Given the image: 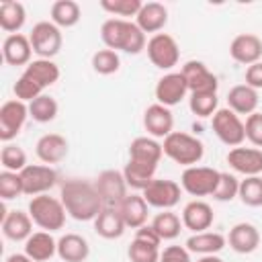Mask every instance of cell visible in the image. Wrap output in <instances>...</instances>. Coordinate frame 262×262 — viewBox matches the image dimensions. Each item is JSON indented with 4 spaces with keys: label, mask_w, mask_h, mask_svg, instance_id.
Instances as JSON below:
<instances>
[{
    "label": "cell",
    "mask_w": 262,
    "mask_h": 262,
    "mask_svg": "<svg viewBox=\"0 0 262 262\" xmlns=\"http://www.w3.org/2000/svg\"><path fill=\"white\" fill-rule=\"evenodd\" d=\"M59 199L68 215L76 221H94L102 211V199L96 190V184L82 178H70L61 184Z\"/></svg>",
    "instance_id": "obj_1"
},
{
    "label": "cell",
    "mask_w": 262,
    "mask_h": 262,
    "mask_svg": "<svg viewBox=\"0 0 262 262\" xmlns=\"http://www.w3.org/2000/svg\"><path fill=\"white\" fill-rule=\"evenodd\" d=\"M100 39L106 49L125 51L129 55H137L147 47L145 33L127 18H106L100 27Z\"/></svg>",
    "instance_id": "obj_2"
},
{
    "label": "cell",
    "mask_w": 262,
    "mask_h": 262,
    "mask_svg": "<svg viewBox=\"0 0 262 262\" xmlns=\"http://www.w3.org/2000/svg\"><path fill=\"white\" fill-rule=\"evenodd\" d=\"M164 156H168L174 164H180L184 168L196 166L205 156V143L184 131H172L164 143H162Z\"/></svg>",
    "instance_id": "obj_3"
},
{
    "label": "cell",
    "mask_w": 262,
    "mask_h": 262,
    "mask_svg": "<svg viewBox=\"0 0 262 262\" xmlns=\"http://www.w3.org/2000/svg\"><path fill=\"white\" fill-rule=\"evenodd\" d=\"M27 213L31 215V219L37 227H41L43 231H49V233L61 229L66 225V215H68L61 199H55L49 194L33 196Z\"/></svg>",
    "instance_id": "obj_4"
},
{
    "label": "cell",
    "mask_w": 262,
    "mask_h": 262,
    "mask_svg": "<svg viewBox=\"0 0 262 262\" xmlns=\"http://www.w3.org/2000/svg\"><path fill=\"white\" fill-rule=\"evenodd\" d=\"M29 41H31L33 53L41 59H53L63 45L61 29L57 25H53L51 20H41V23L33 25V29L29 33Z\"/></svg>",
    "instance_id": "obj_5"
},
{
    "label": "cell",
    "mask_w": 262,
    "mask_h": 262,
    "mask_svg": "<svg viewBox=\"0 0 262 262\" xmlns=\"http://www.w3.org/2000/svg\"><path fill=\"white\" fill-rule=\"evenodd\" d=\"M221 172L209 166H190L184 168L180 176V186L190 196H213L217 184H219Z\"/></svg>",
    "instance_id": "obj_6"
},
{
    "label": "cell",
    "mask_w": 262,
    "mask_h": 262,
    "mask_svg": "<svg viewBox=\"0 0 262 262\" xmlns=\"http://www.w3.org/2000/svg\"><path fill=\"white\" fill-rule=\"evenodd\" d=\"M213 131L217 139L229 147H237L246 141V127L239 115H235L231 108H217V113L211 117Z\"/></svg>",
    "instance_id": "obj_7"
},
{
    "label": "cell",
    "mask_w": 262,
    "mask_h": 262,
    "mask_svg": "<svg viewBox=\"0 0 262 262\" xmlns=\"http://www.w3.org/2000/svg\"><path fill=\"white\" fill-rule=\"evenodd\" d=\"M141 194L149 207L160 209V211H172V207L180 203L182 186L170 178H154Z\"/></svg>",
    "instance_id": "obj_8"
},
{
    "label": "cell",
    "mask_w": 262,
    "mask_h": 262,
    "mask_svg": "<svg viewBox=\"0 0 262 262\" xmlns=\"http://www.w3.org/2000/svg\"><path fill=\"white\" fill-rule=\"evenodd\" d=\"M147 57L160 70H172L180 59V47L176 39L168 33H158L147 39Z\"/></svg>",
    "instance_id": "obj_9"
},
{
    "label": "cell",
    "mask_w": 262,
    "mask_h": 262,
    "mask_svg": "<svg viewBox=\"0 0 262 262\" xmlns=\"http://www.w3.org/2000/svg\"><path fill=\"white\" fill-rule=\"evenodd\" d=\"M57 172L53 166L47 164H29L23 172H20V180H23V192L29 196H39V194H47L55 184H57Z\"/></svg>",
    "instance_id": "obj_10"
},
{
    "label": "cell",
    "mask_w": 262,
    "mask_h": 262,
    "mask_svg": "<svg viewBox=\"0 0 262 262\" xmlns=\"http://www.w3.org/2000/svg\"><path fill=\"white\" fill-rule=\"evenodd\" d=\"M29 119V104L20 102L16 98L6 100L0 106V141L12 143V139L20 133Z\"/></svg>",
    "instance_id": "obj_11"
},
{
    "label": "cell",
    "mask_w": 262,
    "mask_h": 262,
    "mask_svg": "<svg viewBox=\"0 0 262 262\" xmlns=\"http://www.w3.org/2000/svg\"><path fill=\"white\" fill-rule=\"evenodd\" d=\"M94 184L104 207H117L129 194V186L125 182L123 170H102L94 180Z\"/></svg>",
    "instance_id": "obj_12"
},
{
    "label": "cell",
    "mask_w": 262,
    "mask_h": 262,
    "mask_svg": "<svg viewBox=\"0 0 262 262\" xmlns=\"http://www.w3.org/2000/svg\"><path fill=\"white\" fill-rule=\"evenodd\" d=\"M156 100L168 108H172L174 104H180L184 100V96L188 94V86H186V80L180 72H168L164 74L158 84H156Z\"/></svg>",
    "instance_id": "obj_13"
},
{
    "label": "cell",
    "mask_w": 262,
    "mask_h": 262,
    "mask_svg": "<svg viewBox=\"0 0 262 262\" xmlns=\"http://www.w3.org/2000/svg\"><path fill=\"white\" fill-rule=\"evenodd\" d=\"M180 74L184 76L186 80V86H188V92H217V76L199 59H190L182 66Z\"/></svg>",
    "instance_id": "obj_14"
},
{
    "label": "cell",
    "mask_w": 262,
    "mask_h": 262,
    "mask_svg": "<svg viewBox=\"0 0 262 262\" xmlns=\"http://www.w3.org/2000/svg\"><path fill=\"white\" fill-rule=\"evenodd\" d=\"M143 127L149 137L154 139H166L174 131V115L168 106L154 102L143 113Z\"/></svg>",
    "instance_id": "obj_15"
},
{
    "label": "cell",
    "mask_w": 262,
    "mask_h": 262,
    "mask_svg": "<svg viewBox=\"0 0 262 262\" xmlns=\"http://www.w3.org/2000/svg\"><path fill=\"white\" fill-rule=\"evenodd\" d=\"M227 164L237 172L246 176H260L262 174V149L260 147H231L227 154Z\"/></svg>",
    "instance_id": "obj_16"
},
{
    "label": "cell",
    "mask_w": 262,
    "mask_h": 262,
    "mask_svg": "<svg viewBox=\"0 0 262 262\" xmlns=\"http://www.w3.org/2000/svg\"><path fill=\"white\" fill-rule=\"evenodd\" d=\"M229 55L233 61L242 66H252L256 61H262V39L254 33H242L233 37L229 43Z\"/></svg>",
    "instance_id": "obj_17"
},
{
    "label": "cell",
    "mask_w": 262,
    "mask_h": 262,
    "mask_svg": "<svg viewBox=\"0 0 262 262\" xmlns=\"http://www.w3.org/2000/svg\"><path fill=\"white\" fill-rule=\"evenodd\" d=\"M182 225L186 229H190L192 233H201V231H209L213 221H215V213L213 207L201 199H194L190 203L184 205L182 209Z\"/></svg>",
    "instance_id": "obj_18"
},
{
    "label": "cell",
    "mask_w": 262,
    "mask_h": 262,
    "mask_svg": "<svg viewBox=\"0 0 262 262\" xmlns=\"http://www.w3.org/2000/svg\"><path fill=\"white\" fill-rule=\"evenodd\" d=\"M68 139L59 133H45L37 139L35 143V154L37 158L47 164V166H53V164H59L66 156H68Z\"/></svg>",
    "instance_id": "obj_19"
},
{
    "label": "cell",
    "mask_w": 262,
    "mask_h": 262,
    "mask_svg": "<svg viewBox=\"0 0 262 262\" xmlns=\"http://www.w3.org/2000/svg\"><path fill=\"white\" fill-rule=\"evenodd\" d=\"M2 57L8 66H29L33 59V47L29 41V35L16 33V35H6L2 41Z\"/></svg>",
    "instance_id": "obj_20"
},
{
    "label": "cell",
    "mask_w": 262,
    "mask_h": 262,
    "mask_svg": "<svg viewBox=\"0 0 262 262\" xmlns=\"http://www.w3.org/2000/svg\"><path fill=\"white\" fill-rule=\"evenodd\" d=\"M127 229H139L147 223V209L149 205L145 203L143 194H137V192H129L119 205H117Z\"/></svg>",
    "instance_id": "obj_21"
},
{
    "label": "cell",
    "mask_w": 262,
    "mask_h": 262,
    "mask_svg": "<svg viewBox=\"0 0 262 262\" xmlns=\"http://www.w3.org/2000/svg\"><path fill=\"white\" fill-rule=\"evenodd\" d=\"M2 233L10 242H27L33 233V219L25 211H4L2 213Z\"/></svg>",
    "instance_id": "obj_22"
},
{
    "label": "cell",
    "mask_w": 262,
    "mask_h": 262,
    "mask_svg": "<svg viewBox=\"0 0 262 262\" xmlns=\"http://www.w3.org/2000/svg\"><path fill=\"white\" fill-rule=\"evenodd\" d=\"M227 244L233 252L237 254H252L258 250L260 246V231L256 225L252 223H235L231 229H229V235H227Z\"/></svg>",
    "instance_id": "obj_23"
},
{
    "label": "cell",
    "mask_w": 262,
    "mask_h": 262,
    "mask_svg": "<svg viewBox=\"0 0 262 262\" xmlns=\"http://www.w3.org/2000/svg\"><path fill=\"white\" fill-rule=\"evenodd\" d=\"M168 23V8L162 2H143L139 14L135 16V25L147 35H158Z\"/></svg>",
    "instance_id": "obj_24"
},
{
    "label": "cell",
    "mask_w": 262,
    "mask_h": 262,
    "mask_svg": "<svg viewBox=\"0 0 262 262\" xmlns=\"http://www.w3.org/2000/svg\"><path fill=\"white\" fill-rule=\"evenodd\" d=\"M164 156L162 143L149 135H141L135 137L129 143V160L133 162H141V164H149V166H158L160 160Z\"/></svg>",
    "instance_id": "obj_25"
},
{
    "label": "cell",
    "mask_w": 262,
    "mask_h": 262,
    "mask_svg": "<svg viewBox=\"0 0 262 262\" xmlns=\"http://www.w3.org/2000/svg\"><path fill=\"white\" fill-rule=\"evenodd\" d=\"M25 254L35 262H47L57 256V239H53L49 231H33L25 242Z\"/></svg>",
    "instance_id": "obj_26"
},
{
    "label": "cell",
    "mask_w": 262,
    "mask_h": 262,
    "mask_svg": "<svg viewBox=\"0 0 262 262\" xmlns=\"http://www.w3.org/2000/svg\"><path fill=\"white\" fill-rule=\"evenodd\" d=\"M227 246V237L219 231H201V233H192L184 248L190 254H199V256H211V254H219L223 248Z\"/></svg>",
    "instance_id": "obj_27"
},
{
    "label": "cell",
    "mask_w": 262,
    "mask_h": 262,
    "mask_svg": "<svg viewBox=\"0 0 262 262\" xmlns=\"http://www.w3.org/2000/svg\"><path fill=\"white\" fill-rule=\"evenodd\" d=\"M127 225L117 207H102L94 219V231L104 239H119L125 233Z\"/></svg>",
    "instance_id": "obj_28"
},
{
    "label": "cell",
    "mask_w": 262,
    "mask_h": 262,
    "mask_svg": "<svg viewBox=\"0 0 262 262\" xmlns=\"http://www.w3.org/2000/svg\"><path fill=\"white\" fill-rule=\"evenodd\" d=\"M258 90L250 88L248 84H237L227 92V108L235 115H252L258 108Z\"/></svg>",
    "instance_id": "obj_29"
},
{
    "label": "cell",
    "mask_w": 262,
    "mask_h": 262,
    "mask_svg": "<svg viewBox=\"0 0 262 262\" xmlns=\"http://www.w3.org/2000/svg\"><path fill=\"white\" fill-rule=\"evenodd\" d=\"M57 256L63 262H84L90 256V246L80 233H66L57 239Z\"/></svg>",
    "instance_id": "obj_30"
},
{
    "label": "cell",
    "mask_w": 262,
    "mask_h": 262,
    "mask_svg": "<svg viewBox=\"0 0 262 262\" xmlns=\"http://www.w3.org/2000/svg\"><path fill=\"white\" fill-rule=\"evenodd\" d=\"M27 20V10L16 0H4L0 4V29L8 35H16Z\"/></svg>",
    "instance_id": "obj_31"
},
{
    "label": "cell",
    "mask_w": 262,
    "mask_h": 262,
    "mask_svg": "<svg viewBox=\"0 0 262 262\" xmlns=\"http://www.w3.org/2000/svg\"><path fill=\"white\" fill-rule=\"evenodd\" d=\"M156 170H158V166H149V164L129 160L123 168V176H125V182H127L129 188L143 192L147 188V184L156 178Z\"/></svg>",
    "instance_id": "obj_32"
},
{
    "label": "cell",
    "mask_w": 262,
    "mask_h": 262,
    "mask_svg": "<svg viewBox=\"0 0 262 262\" xmlns=\"http://www.w3.org/2000/svg\"><path fill=\"white\" fill-rule=\"evenodd\" d=\"M23 74H27L29 78H33L39 86L49 88V86H53L59 80V66L53 59H41V57H37V59H33L25 68Z\"/></svg>",
    "instance_id": "obj_33"
},
{
    "label": "cell",
    "mask_w": 262,
    "mask_h": 262,
    "mask_svg": "<svg viewBox=\"0 0 262 262\" xmlns=\"http://www.w3.org/2000/svg\"><path fill=\"white\" fill-rule=\"evenodd\" d=\"M82 18V8L76 0H57L51 4V23L59 29L76 27Z\"/></svg>",
    "instance_id": "obj_34"
},
{
    "label": "cell",
    "mask_w": 262,
    "mask_h": 262,
    "mask_svg": "<svg viewBox=\"0 0 262 262\" xmlns=\"http://www.w3.org/2000/svg\"><path fill=\"white\" fill-rule=\"evenodd\" d=\"M154 231L162 237V242H170V239H176L180 235V229L184 227L182 225V219L174 213V211H160L154 215L151 223Z\"/></svg>",
    "instance_id": "obj_35"
},
{
    "label": "cell",
    "mask_w": 262,
    "mask_h": 262,
    "mask_svg": "<svg viewBox=\"0 0 262 262\" xmlns=\"http://www.w3.org/2000/svg\"><path fill=\"white\" fill-rule=\"evenodd\" d=\"M57 100L49 94H41L33 102H29V117L37 123H51L57 117Z\"/></svg>",
    "instance_id": "obj_36"
},
{
    "label": "cell",
    "mask_w": 262,
    "mask_h": 262,
    "mask_svg": "<svg viewBox=\"0 0 262 262\" xmlns=\"http://www.w3.org/2000/svg\"><path fill=\"white\" fill-rule=\"evenodd\" d=\"M188 108L196 117H213L219 108L217 92H192L188 98Z\"/></svg>",
    "instance_id": "obj_37"
},
{
    "label": "cell",
    "mask_w": 262,
    "mask_h": 262,
    "mask_svg": "<svg viewBox=\"0 0 262 262\" xmlns=\"http://www.w3.org/2000/svg\"><path fill=\"white\" fill-rule=\"evenodd\" d=\"M0 164L4 170L8 172H23L29 164H27V154L20 145L16 143H4L0 149Z\"/></svg>",
    "instance_id": "obj_38"
},
{
    "label": "cell",
    "mask_w": 262,
    "mask_h": 262,
    "mask_svg": "<svg viewBox=\"0 0 262 262\" xmlns=\"http://www.w3.org/2000/svg\"><path fill=\"white\" fill-rule=\"evenodd\" d=\"M92 70L96 72V74H100V76H111V74H115V72H119V68H121V57H119V53L117 51H113V49H98V51H94L92 53Z\"/></svg>",
    "instance_id": "obj_39"
},
{
    "label": "cell",
    "mask_w": 262,
    "mask_h": 262,
    "mask_svg": "<svg viewBox=\"0 0 262 262\" xmlns=\"http://www.w3.org/2000/svg\"><path fill=\"white\" fill-rule=\"evenodd\" d=\"M237 196L248 207H262V176H246L239 180Z\"/></svg>",
    "instance_id": "obj_40"
},
{
    "label": "cell",
    "mask_w": 262,
    "mask_h": 262,
    "mask_svg": "<svg viewBox=\"0 0 262 262\" xmlns=\"http://www.w3.org/2000/svg\"><path fill=\"white\" fill-rule=\"evenodd\" d=\"M160 246H154L149 242L133 237V242L127 248V256L131 262H160Z\"/></svg>",
    "instance_id": "obj_41"
},
{
    "label": "cell",
    "mask_w": 262,
    "mask_h": 262,
    "mask_svg": "<svg viewBox=\"0 0 262 262\" xmlns=\"http://www.w3.org/2000/svg\"><path fill=\"white\" fill-rule=\"evenodd\" d=\"M143 2L141 0H100V8L113 18H127V16H137L141 10Z\"/></svg>",
    "instance_id": "obj_42"
},
{
    "label": "cell",
    "mask_w": 262,
    "mask_h": 262,
    "mask_svg": "<svg viewBox=\"0 0 262 262\" xmlns=\"http://www.w3.org/2000/svg\"><path fill=\"white\" fill-rule=\"evenodd\" d=\"M45 88L43 86H39L33 78H29L27 74H20L18 78H16V82H14V86H12V92H14V98L16 100H20V102H33L35 98H39L41 94H45L43 92Z\"/></svg>",
    "instance_id": "obj_43"
},
{
    "label": "cell",
    "mask_w": 262,
    "mask_h": 262,
    "mask_svg": "<svg viewBox=\"0 0 262 262\" xmlns=\"http://www.w3.org/2000/svg\"><path fill=\"white\" fill-rule=\"evenodd\" d=\"M25 194L23 192V180L18 172H8L2 170L0 172V199L2 201H12L16 196Z\"/></svg>",
    "instance_id": "obj_44"
},
{
    "label": "cell",
    "mask_w": 262,
    "mask_h": 262,
    "mask_svg": "<svg viewBox=\"0 0 262 262\" xmlns=\"http://www.w3.org/2000/svg\"><path fill=\"white\" fill-rule=\"evenodd\" d=\"M237 192H239V180L229 172H221L219 184L213 192V199L219 203H227V201H233L237 196Z\"/></svg>",
    "instance_id": "obj_45"
},
{
    "label": "cell",
    "mask_w": 262,
    "mask_h": 262,
    "mask_svg": "<svg viewBox=\"0 0 262 262\" xmlns=\"http://www.w3.org/2000/svg\"><path fill=\"white\" fill-rule=\"evenodd\" d=\"M246 139L254 145V147H260L262 149V113H252L246 117Z\"/></svg>",
    "instance_id": "obj_46"
},
{
    "label": "cell",
    "mask_w": 262,
    "mask_h": 262,
    "mask_svg": "<svg viewBox=\"0 0 262 262\" xmlns=\"http://www.w3.org/2000/svg\"><path fill=\"white\" fill-rule=\"evenodd\" d=\"M160 262H192L190 252L184 246H168L160 254Z\"/></svg>",
    "instance_id": "obj_47"
},
{
    "label": "cell",
    "mask_w": 262,
    "mask_h": 262,
    "mask_svg": "<svg viewBox=\"0 0 262 262\" xmlns=\"http://www.w3.org/2000/svg\"><path fill=\"white\" fill-rule=\"evenodd\" d=\"M246 84L254 90L262 88V61H256L246 68Z\"/></svg>",
    "instance_id": "obj_48"
},
{
    "label": "cell",
    "mask_w": 262,
    "mask_h": 262,
    "mask_svg": "<svg viewBox=\"0 0 262 262\" xmlns=\"http://www.w3.org/2000/svg\"><path fill=\"white\" fill-rule=\"evenodd\" d=\"M135 237L137 239H143V242H149V244H154V246H160L162 244V237L154 231V227L151 225H143V227H139V229H135Z\"/></svg>",
    "instance_id": "obj_49"
},
{
    "label": "cell",
    "mask_w": 262,
    "mask_h": 262,
    "mask_svg": "<svg viewBox=\"0 0 262 262\" xmlns=\"http://www.w3.org/2000/svg\"><path fill=\"white\" fill-rule=\"evenodd\" d=\"M4 262H35V260H31V258H29V256L23 252V254H10V256H8Z\"/></svg>",
    "instance_id": "obj_50"
},
{
    "label": "cell",
    "mask_w": 262,
    "mask_h": 262,
    "mask_svg": "<svg viewBox=\"0 0 262 262\" xmlns=\"http://www.w3.org/2000/svg\"><path fill=\"white\" fill-rule=\"evenodd\" d=\"M196 262H223V258H219L217 254H211V256H201Z\"/></svg>",
    "instance_id": "obj_51"
}]
</instances>
